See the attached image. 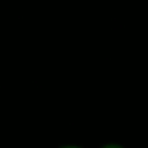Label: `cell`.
<instances>
[{
  "label": "cell",
  "mask_w": 148,
  "mask_h": 148,
  "mask_svg": "<svg viewBox=\"0 0 148 148\" xmlns=\"http://www.w3.org/2000/svg\"><path fill=\"white\" fill-rule=\"evenodd\" d=\"M102 148H124L122 145H117V143H109V145H105V147Z\"/></svg>",
  "instance_id": "1"
},
{
  "label": "cell",
  "mask_w": 148,
  "mask_h": 148,
  "mask_svg": "<svg viewBox=\"0 0 148 148\" xmlns=\"http://www.w3.org/2000/svg\"><path fill=\"white\" fill-rule=\"evenodd\" d=\"M60 148H81V147H60Z\"/></svg>",
  "instance_id": "2"
}]
</instances>
